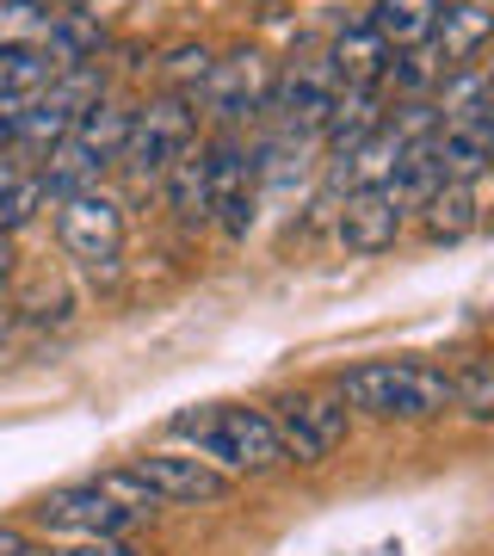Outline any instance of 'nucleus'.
<instances>
[{"mask_svg": "<svg viewBox=\"0 0 494 556\" xmlns=\"http://www.w3.org/2000/svg\"><path fill=\"white\" fill-rule=\"evenodd\" d=\"M452 408H464L470 420H489L494 415V365L482 353L464 358V371L452 378Z\"/></svg>", "mask_w": 494, "mask_h": 556, "instance_id": "24", "label": "nucleus"}, {"mask_svg": "<svg viewBox=\"0 0 494 556\" xmlns=\"http://www.w3.org/2000/svg\"><path fill=\"white\" fill-rule=\"evenodd\" d=\"M439 130H494V100H489V75L464 62V68H445V87H439Z\"/></svg>", "mask_w": 494, "mask_h": 556, "instance_id": "12", "label": "nucleus"}, {"mask_svg": "<svg viewBox=\"0 0 494 556\" xmlns=\"http://www.w3.org/2000/svg\"><path fill=\"white\" fill-rule=\"evenodd\" d=\"M334 229L353 254H390L395 236H402V211H395V199L383 186H346Z\"/></svg>", "mask_w": 494, "mask_h": 556, "instance_id": "11", "label": "nucleus"}, {"mask_svg": "<svg viewBox=\"0 0 494 556\" xmlns=\"http://www.w3.org/2000/svg\"><path fill=\"white\" fill-rule=\"evenodd\" d=\"M433 56L439 68H464V62L482 56V43H489V7L482 0H457V7H439L433 20Z\"/></svg>", "mask_w": 494, "mask_h": 556, "instance_id": "13", "label": "nucleus"}, {"mask_svg": "<svg viewBox=\"0 0 494 556\" xmlns=\"http://www.w3.org/2000/svg\"><path fill=\"white\" fill-rule=\"evenodd\" d=\"M130 477L161 501V507H198V501H223L229 495V477L211 470L204 457H179V452H149L137 464H124Z\"/></svg>", "mask_w": 494, "mask_h": 556, "instance_id": "7", "label": "nucleus"}, {"mask_svg": "<svg viewBox=\"0 0 494 556\" xmlns=\"http://www.w3.org/2000/svg\"><path fill=\"white\" fill-rule=\"evenodd\" d=\"M0 556H43V551H38V544H31L25 532H13V526H0Z\"/></svg>", "mask_w": 494, "mask_h": 556, "instance_id": "27", "label": "nucleus"}, {"mask_svg": "<svg viewBox=\"0 0 494 556\" xmlns=\"http://www.w3.org/2000/svg\"><path fill=\"white\" fill-rule=\"evenodd\" d=\"M0 155H7V137H0Z\"/></svg>", "mask_w": 494, "mask_h": 556, "instance_id": "30", "label": "nucleus"}, {"mask_svg": "<svg viewBox=\"0 0 494 556\" xmlns=\"http://www.w3.org/2000/svg\"><path fill=\"white\" fill-rule=\"evenodd\" d=\"M328 68H334L340 87H377V80H383V68H390V43L377 38L371 25H346V31L334 38Z\"/></svg>", "mask_w": 494, "mask_h": 556, "instance_id": "16", "label": "nucleus"}, {"mask_svg": "<svg viewBox=\"0 0 494 556\" xmlns=\"http://www.w3.org/2000/svg\"><path fill=\"white\" fill-rule=\"evenodd\" d=\"M433 155H439V174L452 186H476L489 174L494 130H433Z\"/></svg>", "mask_w": 494, "mask_h": 556, "instance_id": "18", "label": "nucleus"}, {"mask_svg": "<svg viewBox=\"0 0 494 556\" xmlns=\"http://www.w3.org/2000/svg\"><path fill=\"white\" fill-rule=\"evenodd\" d=\"M383 130V100H377V87H340L334 105H328V118H321V137L334 142L340 155H353L365 137Z\"/></svg>", "mask_w": 494, "mask_h": 556, "instance_id": "15", "label": "nucleus"}, {"mask_svg": "<svg viewBox=\"0 0 494 556\" xmlns=\"http://www.w3.org/2000/svg\"><path fill=\"white\" fill-rule=\"evenodd\" d=\"M56 25V7L43 0H0V50H43Z\"/></svg>", "mask_w": 494, "mask_h": 556, "instance_id": "21", "label": "nucleus"}, {"mask_svg": "<svg viewBox=\"0 0 494 556\" xmlns=\"http://www.w3.org/2000/svg\"><path fill=\"white\" fill-rule=\"evenodd\" d=\"M334 396L377 420H439L452 408V371L415 358H371L334 378Z\"/></svg>", "mask_w": 494, "mask_h": 556, "instance_id": "1", "label": "nucleus"}, {"mask_svg": "<svg viewBox=\"0 0 494 556\" xmlns=\"http://www.w3.org/2000/svg\"><path fill=\"white\" fill-rule=\"evenodd\" d=\"M266 93H273V68H266L259 50H236V56L211 62L204 80H198V100L211 105L223 124H241L248 112H259Z\"/></svg>", "mask_w": 494, "mask_h": 556, "instance_id": "8", "label": "nucleus"}, {"mask_svg": "<svg viewBox=\"0 0 494 556\" xmlns=\"http://www.w3.org/2000/svg\"><path fill=\"white\" fill-rule=\"evenodd\" d=\"M174 439H186L211 470H236V477H266L284 464V445H278L273 420L259 408H241V402H204V408H179L174 415Z\"/></svg>", "mask_w": 494, "mask_h": 556, "instance_id": "2", "label": "nucleus"}, {"mask_svg": "<svg viewBox=\"0 0 494 556\" xmlns=\"http://www.w3.org/2000/svg\"><path fill=\"white\" fill-rule=\"evenodd\" d=\"M7 328H13V316H7V303H0V340H7Z\"/></svg>", "mask_w": 494, "mask_h": 556, "instance_id": "29", "label": "nucleus"}, {"mask_svg": "<svg viewBox=\"0 0 494 556\" xmlns=\"http://www.w3.org/2000/svg\"><path fill=\"white\" fill-rule=\"evenodd\" d=\"M50 75H56V62L43 50H0V100H31L50 87Z\"/></svg>", "mask_w": 494, "mask_h": 556, "instance_id": "22", "label": "nucleus"}, {"mask_svg": "<svg viewBox=\"0 0 494 556\" xmlns=\"http://www.w3.org/2000/svg\"><path fill=\"white\" fill-rule=\"evenodd\" d=\"M7 273H13V241L0 236V285H7Z\"/></svg>", "mask_w": 494, "mask_h": 556, "instance_id": "28", "label": "nucleus"}, {"mask_svg": "<svg viewBox=\"0 0 494 556\" xmlns=\"http://www.w3.org/2000/svg\"><path fill=\"white\" fill-rule=\"evenodd\" d=\"M383 75L395 80V93L402 100H415V93H427L445 68H439V56H433V43H415V50H402V56H390V68Z\"/></svg>", "mask_w": 494, "mask_h": 556, "instance_id": "25", "label": "nucleus"}, {"mask_svg": "<svg viewBox=\"0 0 494 556\" xmlns=\"http://www.w3.org/2000/svg\"><path fill=\"white\" fill-rule=\"evenodd\" d=\"M476 217H482V204H476V186H452V179H445V186H439V192H433L427 204H420L427 241H445V248L470 236Z\"/></svg>", "mask_w": 494, "mask_h": 556, "instance_id": "19", "label": "nucleus"}, {"mask_svg": "<svg viewBox=\"0 0 494 556\" xmlns=\"http://www.w3.org/2000/svg\"><path fill=\"white\" fill-rule=\"evenodd\" d=\"M43 211V186L38 174H20V167H0V236H13L20 223H31Z\"/></svg>", "mask_w": 494, "mask_h": 556, "instance_id": "23", "label": "nucleus"}, {"mask_svg": "<svg viewBox=\"0 0 494 556\" xmlns=\"http://www.w3.org/2000/svg\"><path fill=\"white\" fill-rule=\"evenodd\" d=\"M161 186H167V204H174V217L186 223V229L211 223V149L186 142V149H179V161L161 174Z\"/></svg>", "mask_w": 494, "mask_h": 556, "instance_id": "14", "label": "nucleus"}, {"mask_svg": "<svg viewBox=\"0 0 494 556\" xmlns=\"http://www.w3.org/2000/svg\"><path fill=\"white\" fill-rule=\"evenodd\" d=\"M445 0H377L371 13V31L383 43H395V50H415V43L433 38V20Z\"/></svg>", "mask_w": 494, "mask_h": 556, "instance_id": "20", "label": "nucleus"}, {"mask_svg": "<svg viewBox=\"0 0 494 556\" xmlns=\"http://www.w3.org/2000/svg\"><path fill=\"white\" fill-rule=\"evenodd\" d=\"M254 179L259 167L241 155V142H211V217L223 223V236H248L254 223Z\"/></svg>", "mask_w": 494, "mask_h": 556, "instance_id": "10", "label": "nucleus"}, {"mask_svg": "<svg viewBox=\"0 0 494 556\" xmlns=\"http://www.w3.org/2000/svg\"><path fill=\"white\" fill-rule=\"evenodd\" d=\"M56 236L62 248L87 266V273L112 278L118 273V248H124V204L112 199V192H99V186H87V192H68V199H56Z\"/></svg>", "mask_w": 494, "mask_h": 556, "instance_id": "4", "label": "nucleus"}, {"mask_svg": "<svg viewBox=\"0 0 494 556\" xmlns=\"http://www.w3.org/2000/svg\"><path fill=\"white\" fill-rule=\"evenodd\" d=\"M192 105L179 100V93H161V100H149V105H137L130 112V137H124V149H118V167L137 186H155L167 167L179 161V149L192 142Z\"/></svg>", "mask_w": 494, "mask_h": 556, "instance_id": "3", "label": "nucleus"}, {"mask_svg": "<svg viewBox=\"0 0 494 556\" xmlns=\"http://www.w3.org/2000/svg\"><path fill=\"white\" fill-rule=\"evenodd\" d=\"M334 93H340V80H334V68H328V56H303V62H291V68L273 80L266 105H273L284 124H296V130H321Z\"/></svg>", "mask_w": 494, "mask_h": 556, "instance_id": "9", "label": "nucleus"}, {"mask_svg": "<svg viewBox=\"0 0 494 556\" xmlns=\"http://www.w3.org/2000/svg\"><path fill=\"white\" fill-rule=\"evenodd\" d=\"M43 532H68V538H124L142 514L118 507V501L93 489V482H75V489H50V495L31 507Z\"/></svg>", "mask_w": 494, "mask_h": 556, "instance_id": "6", "label": "nucleus"}, {"mask_svg": "<svg viewBox=\"0 0 494 556\" xmlns=\"http://www.w3.org/2000/svg\"><path fill=\"white\" fill-rule=\"evenodd\" d=\"M43 556H142V551H130V544H118V538H80V544H68V551H43Z\"/></svg>", "mask_w": 494, "mask_h": 556, "instance_id": "26", "label": "nucleus"}, {"mask_svg": "<svg viewBox=\"0 0 494 556\" xmlns=\"http://www.w3.org/2000/svg\"><path fill=\"white\" fill-rule=\"evenodd\" d=\"M273 433L284 445V464H321V457L340 452V439H346V402L340 396H321V390H284L273 402Z\"/></svg>", "mask_w": 494, "mask_h": 556, "instance_id": "5", "label": "nucleus"}, {"mask_svg": "<svg viewBox=\"0 0 494 556\" xmlns=\"http://www.w3.org/2000/svg\"><path fill=\"white\" fill-rule=\"evenodd\" d=\"M130 112H137V105H124V100H93L75 124H68V142H80L93 161L112 167L118 149H124V137H130Z\"/></svg>", "mask_w": 494, "mask_h": 556, "instance_id": "17", "label": "nucleus"}]
</instances>
